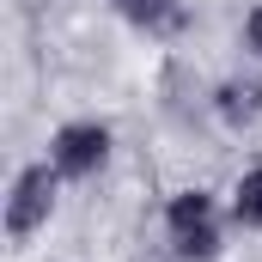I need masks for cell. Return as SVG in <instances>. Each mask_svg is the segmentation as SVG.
<instances>
[{
  "instance_id": "1",
  "label": "cell",
  "mask_w": 262,
  "mask_h": 262,
  "mask_svg": "<svg viewBox=\"0 0 262 262\" xmlns=\"http://www.w3.org/2000/svg\"><path fill=\"white\" fill-rule=\"evenodd\" d=\"M171 238H177L183 256H213L220 226H213V201L201 195V189H189V195L171 201Z\"/></svg>"
},
{
  "instance_id": "2",
  "label": "cell",
  "mask_w": 262,
  "mask_h": 262,
  "mask_svg": "<svg viewBox=\"0 0 262 262\" xmlns=\"http://www.w3.org/2000/svg\"><path fill=\"white\" fill-rule=\"evenodd\" d=\"M104 146H110V134L98 122H73V128L55 134V171L61 177H92L104 165Z\"/></svg>"
},
{
  "instance_id": "3",
  "label": "cell",
  "mask_w": 262,
  "mask_h": 262,
  "mask_svg": "<svg viewBox=\"0 0 262 262\" xmlns=\"http://www.w3.org/2000/svg\"><path fill=\"white\" fill-rule=\"evenodd\" d=\"M49 195H55V177H49V171H25V177H18V189H12V213H6L12 238H25V232L49 213Z\"/></svg>"
},
{
  "instance_id": "4",
  "label": "cell",
  "mask_w": 262,
  "mask_h": 262,
  "mask_svg": "<svg viewBox=\"0 0 262 262\" xmlns=\"http://www.w3.org/2000/svg\"><path fill=\"white\" fill-rule=\"evenodd\" d=\"M116 6L146 31H177L183 25V0H116Z\"/></svg>"
},
{
  "instance_id": "5",
  "label": "cell",
  "mask_w": 262,
  "mask_h": 262,
  "mask_svg": "<svg viewBox=\"0 0 262 262\" xmlns=\"http://www.w3.org/2000/svg\"><path fill=\"white\" fill-rule=\"evenodd\" d=\"M238 220L244 226H262V171H250L238 183Z\"/></svg>"
},
{
  "instance_id": "6",
  "label": "cell",
  "mask_w": 262,
  "mask_h": 262,
  "mask_svg": "<svg viewBox=\"0 0 262 262\" xmlns=\"http://www.w3.org/2000/svg\"><path fill=\"white\" fill-rule=\"evenodd\" d=\"M232 122H244V116H256V85H226V104H220Z\"/></svg>"
},
{
  "instance_id": "7",
  "label": "cell",
  "mask_w": 262,
  "mask_h": 262,
  "mask_svg": "<svg viewBox=\"0 0 262 262\" xmlns=\"http://www.w3.org/2000/svg\"><path fill=\"white\" fill-rule=\"evenodd\" d=\"M244 31H250V49H256V55H262V6H256V12H250V25H244Z\"/></svg>"
}]
</instances>
